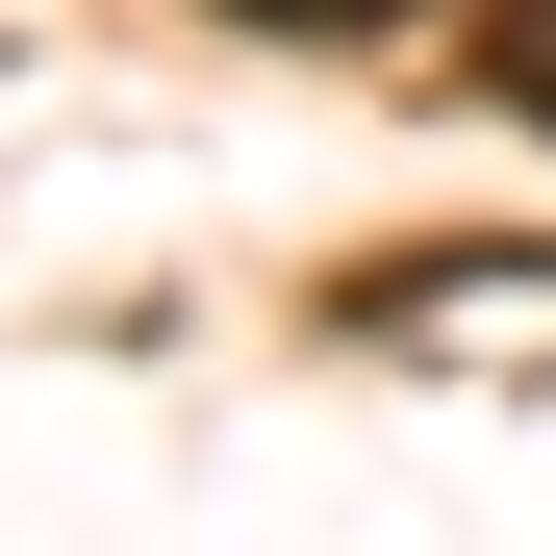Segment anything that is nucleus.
<instances>
[{
    "mask_svg": "<svg viewBox=\"0 0 556 556\" xmlns=\"http://www.w3.org/2000/svg\"><path fill=\"white\" fill-rule=\"evenodd\" d=\"M228 26H329V51H354V26H430V0H228Z\"/></svg>",
    "mask_w": 556,
    "mask_h": 556,
    "instance_id": "obj_2",
    "label": "nucleus"
},
{
    "mask_svg": "<svg viewBox=\"0 0 556 556\" xmlns=\"http://www.w3.org/2000/svg\"><path fill=\"white\" fill-rule=\"evenodd\" d=\"M455 102H506V127H556V0H455Z\"/></svg>",
    "mask_w": 556,
    "mask_h": 556,
    "instance_id": "obj_1",
    "label": "nucleus"
}]
</instances>
